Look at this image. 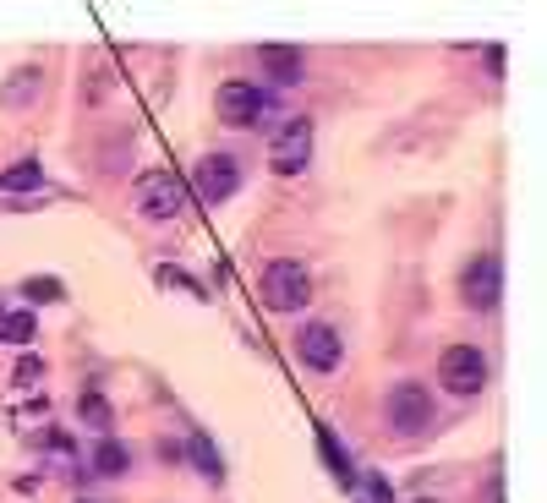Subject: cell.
Masks as SVG:
<instances>
[{"mask_svg": "<svg viewBox=\"0 0 547 503\" xmlns=\"http://www.w3.org/2000/svg\"><path fill=\"white\" fill-rule=\"evenodd\" d=\"M438 378H444L449 394H482L487 383V356L476 345H449L438 356Z\"/></svg>", "mask_w": 547, "mask_h": 503, "instance_id": "4", "label": "cell"}, {"mask_svg": "<svg viewBox=\"0 0 547 503\" xmlns=\"http://www.w3.org/2000/svg\"><path fill=\"white\" fill-rule=\"evenodd\" d=\"M482 61H487V72H493V77H504V50H498V44H487Z\"/></svg>", "mask_w": 547, "mask_h": 503, "instance_id": "23", "label": "cell"}, {"mask_svg": "<svg viewBox=\"0 0 547 503\" xmlns=\"http://www.w3.org/2000/svg\"><path fill=\"white\" fill-rule=\"evenodd\" d=\"M39 181H44L39 159H17L11 170H0V192H33Z\"/></svg>", "mask_w": 547, "mask_h": 503, "instance_id": "15", "label": "cell"}, {"mask_svg": "<svg viewBox=\"0 0 547 503\" xmlns=\"http://www.w3.org/2000/svg\"><path fill=\"white\" fill-rule=\"evenodd\" d=\"M22 296H28V307H50V301L66 296V285H61L55 274H33L28 285H22Z\"/></svg>", "mask_w": 547, "mask_h": 503, "instance_id": "18", "label": "cell"}, {"mask_svg": "<svg viewBox=\"0 0 547 503\" xmlns=\"http://www.w3.org/2000/svg\"><path fill=\"white\" fill-rule=\"evenodd\" d=\"M482 503H504V471H487V487H482Z\"/></svg>", "mask_w": 547, "mask_h": 503, "instance_id": "22", "label": "cell"}, {"mask_svg": "<svg viewBox=\"0 0 547 503\" xmlns=\"http://www.w3.org/2000/svg\"><path fill=\"white\" fill-rule=\"evenodd\" d=\"M77 421L93 427V432H110L115 411H110V400H104V394H83V400H77Z\"/></svg>", "mask_w": 547, "mask_h": 503, "instance_id": "17", "label": "cell"}, {"mask_svg": "<svg viewBox=\"0 0 547 503\" xmlns=\"http://www.w3.org/2000/svg\"><path fill=\"white\" fill-rule=\"evenodd\" d=\"M416 503H438V498H416Z\"/></svg>", "mask_w": 547, "mask_h": 503, "instance_id": "24", "label": "cell"}, {"mask_svg": "<svg viewBox=\"0 0 547 503\" xmlns=\"http://www.w3.org/2000/svg\"><path fill=\"white\" fill-rule=\"evenodd\" d=\"M258 66L274 77V83H285V88L307 77V55H301L296 44H263V50H258Z\"/></svg>", "mask_w": 547, "mask_h": 503, "instance_id": "10", "label": "cell"}, {"mask_svg": "<svg viewBox=\"0 0 547 503\" xmlns=\"http://www.w3.org/2000/svg\"><path fill=\"white\" fill-rule=\"evenodd\" d=\"M318 454H323V465H329V471H334V482L356 487V465H351V449H345V443L334 438L329 427H318Z\"/></svg>", "mask_w": 547, "mask_h": 503, "instance_id": "11", "label": "cell"}, {"mask_svg": "<svg viewBox=\"0 0 547 503\" xmlns=\"http://www.w3.org/2000/svg\"><path fill=\"white\" fill-rule=\"evenodd\" d=\"M356 487H362V498H367V503H394V487H389V476H383V471L356 476Z\"/></svg>", "mask_w": 547, "mask_h": 503, "instance_id": "20", "label": "cell"}, {"mask_svg": "<svg viewBox=\"0 0 547 503\" xmlns=\"http://www.w3.org/2000/svg\"><path fill=\"white\" fill-rule=\"evenodd\" d=\"M296 350H301V361H307V367H318V372H334L345 361V339H340L334 323H307L301 339H296Z\"/></svg>", "mask_w": 547, "mask_h": 503, "instance_id": "9", "label": "cell"}, {"mask_svg": "<svg viewBox=\"0 0 547 503\" xmlns=\"http://www.w3.org/2000/svg\"><path fill=\"white\" fill-rule=\"evenodd\" d=\"M383 416H389V427L400 432V438H422L427 427H433L438 405H433V389L416 378H400L389 394H383Z\"/></svg>", "mask_w": 547, "mask_h": 503, "instance_id": "1", "label": "cell"}, {"mask_svg": "<svg viewBox=\"0 0 547 503\" xmlns=\"http://www.w3.org/2000/svg\"><path fill=\"white\" fill-rule=\"evenodd\" d=\"M132 197H137V214L176 219L181 203H186V186H181L176 170H143V175H137V186H132Z\"/></svg>", "mask_w": 547, "mask_h": 503, "instance_id": "3", "label": "cell"}, {"mask_svg": "<svg viewBox=\"0 0 547 503\" xmlns=\"http://www.w3.org/2000/svg\"><path fill=\"white\" fill-rule=\"evenodd\" d=\"M186 454H192V465H197V471H203L208 476V482H225V465H219V449H214V443H208L203 438V432H192V443H186Z\"/></svg>", "mask_w": 547, "mask_h": 503, "instance_id": "14", "label": "cell"}, {"mask_svg": "<svg viewBox=\"0 0 547 503\" xmlns=\"http://www.w3.org/2000/svg\"><path fill=\"white\" fill-rule=\"evenodd\" d=\"M28 99H39V72H33V66H22V72L6 83V110H22Z\"/></svg>", "mask_w": 547, "mask_h": 503, "instance_id": "19", "label": "cell"}, {"mask_svg": "<svg viewBox=\"0 0 547 503\" xmlns=\"http://www.w3.org/2000/svg\"><path fill=\"white\" fill-rule=\"evenodd\" d=\"M307 159H312V121H285L274 132V148H269V165L279 170V175H301L307 170Z\"/></svg>", "mask_w": 547, "mask_h": 503, "instance_id": "7", "label": "cell"}, {"mask_svg": "<svg viewBox=\"0 0 547 503\" xmlns=\"http://www.w3.org/2000/svg\"><path fill=\"white\" fill-rule=\"evenodd\" d=\"M263 110H269V93L241 83V77H236V83H219V93H214V115L225 126H258Z\"/></svg>", "mask_w": 547, "mask_h": 503, "instance_id": "5", "label": "cell"}, {"mask_svg": "<svg viewBox=\"0 0 547 503\" xmlns=\"http://www.w3.org/2000/svg\"><path fill=\"white\" fill-rule=\"evenodd\" d=\"M192 186H197V197H203V203H230V197L241 192V159H236V154H208V159H197Z\"/></svg>", "mask_w": 547, "mask_h": 503, "instance_id": "6", "label": "cell"}, {"mask_svg": "<svg viewBox=\"0 0 547 503\" xmlns=\"http://www.w3.org/2000/svg\"><path fill=\"white\" fill-rule=\"evenodd\" d=\"M33 334H39L33 307L28 312H0V339H6V345H33Z\"/></svg>", "mask_w": 547, "mask_h": 503, "instance_id": "16", "label": "cell"}, {"mask_svg": "<svg viewBox=\"0 0 547 503\" xmlns=\"http://www.w3.org/2000/svg\"><path fill=\"white\" fill-rule=\"evenodd\" d=\"M460 285H465V307L493 312V307H498V290H504V263H498V252L471 257V268H465Z\"/></svg>", "mask_w": 547, "mask_h": 503, "instance_id": "8", "label": "cell"}, {"mask_svg": "<svg viewBox=\"0 0 547 503\" xmlns=\"http://www.w3.org/2000/svg\"><path fill=\"white\" fill-rule=\"evenodd\" d=\"M39 378H44V361H39V356H22L17 372H11V383H17V389H33Z\"/></svg>", "mask_w": 547, "mask_h": 503, "instance_id": "21", "label": "cell"}, {"mask_svg": "<svg viewBox=\"0 0 547 503\" xmlns=\"http://www.w3.org/2000/svg\"><path fill=\"white\" fill-rule=\"evenodd\" d=\"M258 290H263V307L269 312H301L312 301V279H307V268H301L296 257H279V263L263 268Z\"/></svg>", "mask_w": 547, "mask_h": 503, "instance_id": "2", "label": "cell"}, {"mask_svg": "<svg viewBox=\"0 0 547 503\" xmlns=\"http://www.w3.org/2000/svg\"><path fill=\"white\" fill-rule=\"evenodd\" d=\"M93 471H99V476H126V471H132V449L115 443V438H104L99 449H93Z\"/></svg>", "mask_w": 547, "mask_h": 503, "instance_id": "13", "label": "cell"}, {"mask_svg": "<svg viewBox=\"0 0 547 503\" xmlns=\"http://www.w3.org/2000/svg\"><path fill=\"white\" fill-rule=\"evenodd\" d=\"M154 285H159V290H181V296H197V301L214 296V290L197 285V279L186 274V268H176V263H159V268H154Z\"/></svg>", "mask_w": 547, "mask_h": 503, "instance_id": "12", "label": "cell"}]
</instances>
